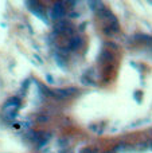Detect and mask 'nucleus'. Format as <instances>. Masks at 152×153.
Segmentation results:
<instances>
[{
	"label": "nucleus",
	"instance_id": "1",
	"mask_svg": "<svg viewBox=\"0 0 152 153\" xmlns=\"http://www.w3.org/2000/svg\"><path fill=\"white\" fill-rule=\"evenodd\" d=\"M20 108V100L16 97L8 100L3 106V117L5 120H12L16 116V111Z\"/></svg>",
	"mask_w": 152,
	"mask_h": 153
},
{
	"label": "nucleus",
	"instance_id": "2",
	"mask_svg": "<svg viewBox=\"0 0 152 153\" xmlns=\"http://www.w3.org/2000/svg\"><path fill=\"white\" fill-rule=\"evenodd\" d=\"M63 5H65V3H62V1H58L54 4L53 10H51V13H50L51 19H54V20H57V22L63 20V18L66 16V8H65Z\"/></svg>",
	"mask_w": 152,
	"mask_h": 153
},
{
	"label": "nucleus",
	"instance_id": "3",
	"mask_svg": "<svg viewBox=\"0 0 152 153\" xmlns=\"http://www.w3.org/2000/svg\"><path fill=\"white\" fill-rule=\"evenodd\" d=\"M51 95L57 100H65V98L70 97V95L75 94L77 93V89L75 87H67V89H57V90H53L50 91Z\"/></svg>",
	"mask_w": 152,
	"mask_h": 153
},
{
	"label": "nucleus",
	"instance_id": "4",
	"mask_svg": "<svg viewBox=\"0 0 152 153\" xmlns=\"http://www.w3.org/2000/svg\"><path fill=\"white\" fill-rule=\"evenodd\" d=\"M26 4H28V5H34V7H30L31 12L34 13L35 16H38V18L40 19V20H43L45 23H47V19H46V15H45V8H43L42 5L39 4V3H38V1H27Z\"/></svg>",
	"mask_w": 152,
	"mask_h": 153
},
{
	"label": "nucleus",
	"instance_id": "5",
	"mask_svg": "<svg viewBox=\"0 0 152 153\" xmlns=\"http://www.w3.org/2000/svg\"><path fill=\"white\" fill-rule=\"evenodd\" d=\"M83 46V39L81 36H73L69 42V50H80L81 47Z\"/></svg>",
	"mask_w": 152,
	"mask_h": 153
},
{
	"label": "nucleus",
	"instance_id": "6",
	"mask_svg": "<svg viewBox=\"0 0 152 153\" xmlns=\"http://www.w3.org/2000/svg\"><path fill=\"white\" fill-rule=\"evenodd\" d=\"M112 59H113V54L108 50H104V51H101V54L98 55V63H101V65L109 63Z\"/></svg>",
	"mask_w": 152,
	"mask_h": 153
},
{
	"label": "nucleus",
	"instance_id": "7",
	"mask_svg": "<svg viewBox=\"0 0 152 153\" xmlns=\"http://www.w3.org/2000/svg\"><path fill=\"white\" fill-rule=\"evenodd\" d=\"M54 56H55V61H57V63H58V65H59V66H61V67H65V63H63V61H65V59H66V58H63V56L58 55V54H55V55H54Z\"/></svg>",
	"mask_w": 152,
	"mask_h": 153
},
{
	"label": "nucleus",
	"instance_id": "8",
	"mask_svg": "<svg viewBox=\"0 0 152 153\" xmlns=\"http://www.w3.org/2000/svg\"><path fill=\"white\" fill-rule=\"evenodd\" d=\"M82 82H83V85H89V86H96V83H94V82L92 81V79H89V78L86 79L85 76L82 78Z\"/></svg>",
	"mask_w": 152,
	"mask_h": 153
},
{
	"label": "nucleus",
	"instance_id": "9",
	"mask_svg": "<svg viewBox=\"0 0 152 153\" xmlns=\"http://www.w3.org/2000/svg\"><path fill=\"white\" fill-rule=\"evenodd\" d=\"M80 153H94V151H92L90 148H83L80 151Z\"/></svg>",
	"mask_w": 152,
	"mask_h": 153
}]
</instances>
